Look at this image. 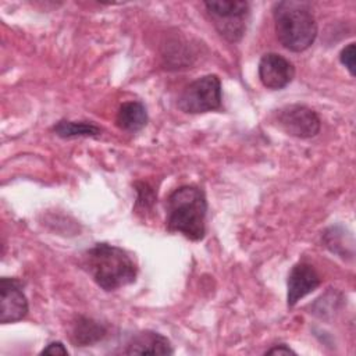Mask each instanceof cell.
<instances>
[{
    "mask_svg": "<svg viewBox=\"0 0 356 356\" xmlns=\"http://www.w3.org/2000/svg\"><path fill=\"white\" fill-rule=\"evenodd\" d=\"M82 266L104 291H115L135 282L136 266L122 249L106 242L96 243L82 254Z\"/></svg>",
    "mask_w": 356,
    "mask_h": 356,
    "instance_id": "1",
    "label": "cell"
},
{
    "mask_svg": "<svg viewBox=\"0 0 356 356\" xmlns=\"http://www.w3.org/2000/svg\"><path fill=\"white\" fill-rule=\"evenodd\" d=\"M165 225L170 232H179L191 241H200L206 234L207 200L195 185H182L170 193L165 202Z\"/></svg>",
    "mask_w": 356,
    "mask_h": 356,
    "instance_id": "2",
    "label": "cell"
},
{
    "mask_svg": "<svg viewBox=\"0 0 356 356\" xmlns=\"http://www.w3.org/2000/svg\"><path fill=\"white\" fill-rule=\"evenodd\" d=\"M275 33L280 43L289 51L309 49L317 36V22L309 4L300 1H280L274 6Z\"/></svg>",
    "mask_w": 356,
    "mask_h": 356,
    "instance_id": "3",
    "label": "cell"
},
{
    "mask_svg": "<svg viewBox=\"0 0 356 356\" xmlns=\"http://www.w3.org/2000/svg\"><path fill=\"white\" fill-rule=\"evenodd\" d=\"M222 102L221 81L217 75H203L185 86L178 97V108L184 113L199 114L218 110Z\"/></svg>",
    "mask_w": 356,
    "mask_h": 356,
    "instance_id": "4",
    "label": "cell"
},
{
    "mask_svg": "<svg viewBox=\"0 0 356 356\" xmlns=\"http://www.w3.org/2000/svg\"><path fill=\"white\" fill-rule=\"evenodd\" d=\"M206 11L213 19L216 29L229 42H238L245 33L249 4L242 0L204 1Z\"/></svg>",
    "mask_w": 356,
    "mask_h": 356,
    "instance_id": "5",
    "label": "cell"
},
{
    "mask_svg": "<svg viewBox=\"0 0 356 356\" xmlns=\"http://www.w3.org/2000/svg\"><path fill=\"white\" fill-rule=\"evenodd\" d=\"M274 121L285 134L300 139L316 136L321 128L317 113L303 104H286L278 108Z\"/></svg>",
    "mask_w": 356,
    "mask_h": 356,
    "instance_id": "6",
    "label": "cell"
},
{
    "mask_svg": "<svg viewBox=\"0 0 356 356\" xmlns=\"http://www.w3.org/2000/svg\"><path fill=\"white\" fill-rule=\"evenodd\" d=\"M28 313V300L21 282L15 278L0 280V323L8 324L22 320Z\"/></svg>",
    "mask_w": 356,
    "mask_h": 356,
    "instance_id": "7",
    "label": "cell"
},
{
    "mask_svg": "<svg viewBox=\"0 0 356 356\" xmlns=\"http://www.w3.org/2000/svg\"><path fill=\"white\" fill-rule=\"evenodd\" d=\"M295 76L293 64L278 53H266L259 61V78L267 89H282Z\"/></svg>",
    "mask_w": 356,
    "mask_h": 356,
    "instance_id": "8",
    "label": "cell"
},
{
    "mask_svg": "<svg viewBox=\"0 0 356 356\" xmlns=\"http://www.w3.org/2000/svg\"><path fill=\"white\" fill-rule=\"evenodd\" d=\"M321 278L313 266L300 261L289 271L286 281V303L289 307L295 306L302 298L320 286Z\"/></svg>",
    "mask_w": 356,
    "mask_h": 356,
    "instance_id": "9",
    "label": "cell"
},
{
    "mask_svg": "<svg viewBox=\"0 0 356 356\" xmlns=\"http://www.w3.org/2000/svg\"><path fill=\"white\" fill-rule=\"evenodd\" d=\"M127 355H172L170 339L154 331H140L134 334L124 350Z\"/></svg>",
    "mask_w": 356,
    "mask_h": 356,
    "instance_id": "10",
    "label": "cell"
},
{
    "mask_svg": "<svg viewBox=\"0 0 356 356\" xmlns=\"http://www.w3.org/2000/svg\"><path fill=\"white\" fill-rule=\"evenodd\" d=\"M106 334L107 328L102 323L90 317L81 316L74 323L71 338L75 346H89L102 341L106 337Z\"/></svg>",
    "mask_w": 356,
    "mask_h": 356,
    "instance_id": "11",
    "label": "cell"
},
{
    "mask_svg": "<svg viewBox=\"0 0 356 356\" xmlns=\"http://www.w3.org/2000/svg\"><path fill=\"white\" fill-rule=\"evenodd\" d=\"M115 122L124 131L138 132L147 124L146 107L136 100L125 102L118 108Z\"/></svg>",
    "mask_w": 356,
    "mask_h": 356,
    "instance_id": "12",
    "label": "cell"
},
{
    "mask_svg": "<svg viewBox=\"0 0 356 356\" xmlns=\"http://www.w3.org/2000/svg\"><path fill=\"white\" fill-rule=\"evenodd\" d=\"M51 131L64 139L76 136H92L96 138L102 134V128L89 121H68L61 120L51 127Z\"/></svg>",
    "mask_w": 356,
    "mask_h": 356,
    "instance_id": "13",
    "label": "cell"
},
{
    "mask_svg": "<svg viewBox=\"0 0 356 356\" xmlns=\"http://www.w3.org/2000/svg\"><path fill=\"white\" fill-rule=\"evenodd\" d=\"M136 207H140L142 210H149L156 203V193L152 186H149L145 182H136Z\"/></svg>",
    "mask_w": 356,
    "mask_h": 356,
    "instance_id": "14",
    "label": "cell"
},
{
    "mask_svg": "<svg viewBox=\"0 0 356 356\" xmlns=\"http://www.w3.org/2000/svg\"><path fill=\"white\" fill-rule=\"evenodd\" d=\"M355 56H356L355 43H349V44L345 46V47L341 50V53H339V61H341V64L346 67V70L349 71V74H350L352 76H355V74H356V71H355V68H356V64H355L356 57H355Z\"/></svg>",
    "mask_w": 356,
    "mask_h": 356,
    "instance_id": "15",
    "label": "cell"
},
{
    "mask_svg": "<svg viewBox=\"0 0 356 356\" xmlns=\"http://www.w3.org/2000/svg\"><path fill=\"white\" fill-rule=\"evenodd\" d=\"M40 355H51V356H57V355H68V350L67 348L63 345V342L60 341H54V342H50L46 348L42 349Z\"/></svg>",
    "mask_w": 356,
    "mask_h": 356,
    "instance_id": "16",
    "label": "cell"
},
{
    "mask_svg": "<svg viewBox=\"0 0 356 356\" xmlns=\"http://www.w3.org/2000/svg\"><path fill=\"white\" fill-rule=\"evenodd\" d=\"M266 355H296V352L292 350L285 343H280V345H275V346L270 348L268 350H266Z\"/></svg>",
    "mask_w": 356,
    "mask_h": 356,
    "instance_id": "17",
    "label": "cell"
}]
</instances>
